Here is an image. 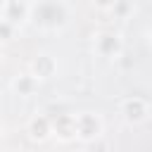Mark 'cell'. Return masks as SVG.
I'll use <instances>...</instances> for the list:
<instances>
[{
  "label": "cell",
  "instance_id": "obj_1",
  "mask_svg": "<svg viewBox=\"0 0 152 152\" xmlns=\"http://www.w3.org/2000/svg\"><path fill=\"white\" fill-rule=\"evenodd\" d=\"M31 17H33V21H36L40 28L55 31V28H62V26L66 24L69 10H66L64 2H59V0H40V2H33Z\"/></svg>",
  "mask_w": 152,
  "mask_h": 152
},
{
  "label": "cell",
  "instance_id": "obj_2",
  "mask_svg": "<svg viewBox=\"0 0 152 152\" xmlns=\"http://www.w3.org/2000/svg\"><path fill=\"white\" fill-rule=\"evenodd\" d=\"M102 135V119L93 112L76 114V138L83 142H95Z\"/></svg>",
  "mask_w": 152,
  "mask_h": 152
},
{
  "label": "cell",
  "instance_id": "obj_3",
  "mask_svg": "<svg viewBox=\"0 0 152 152\" xmlns=\"http://www.w3.org/2000/svg\"><path fill=\"white\" fill-rule=\"evenodd\" d=\"M121 114H124V119L128 121V124H142V121H147V116H150V104H147V100H142V97H126L124 102H121Z\"/></svg>",
  "mask_w": 152,
  "mask_h": 152
},
{
  "label": "cell",
  "instance_id": "obj_4",
  "mask_svg": "<svg viewBox=\"0 0 152 152\" xmlns=\"http://www.w3.org/2000/svg\"><path fill=\"white\" fill-rule=\"evenodd\" d=\"M31 7H33V2H31V0H2L0 17L19 26L26 17H31Z\"/></svg>",
  "mask_w": 152,
  "mask_h": 152
},
{
  "label": "cell",
  "instance_id": "obj_5",
  "mask_svg": "<svg viewBox=\"0 0 152 152\" xmlns=\"http://www.w3.org/2000/svg\"><path fill=\"white\" fill-rule=\"evenodd\" d=\"M95 52L107 59H116L121 55V38L114 31H102L95 36Z\"/></svg>",
  "mask_w": 152,
  "mask_h": 152
},
{
  "label": "cell",
  "instance_id": "obj_6",
  "mask_svg": "<svg viewBox=\"0 0 152 152\" xmlns=\"http://www.w3.org/2000/svg\"><path fill=\"white\" fill-rule=\"evenodd\" d=\"M52 119V135H57V140L69 142L76 138V114H55Z\"/></svg>",
  "mask_w": 152,
  "mask_h": 152
},
{
  "label": "cell",
  "instance_id": "obj_7",
  "mask_svg": "<svg viewBox=\"0 0 152 152\" xmlns=\"http://www.w3.org/2000/svg\"><path fill=\"white\" fill-rule=\"evenodd\" d=\"M26 133H28V138H31L33 142H45V140L52 135V119L45 116V114L33 116V119L28 121V126H26Z\"/></svg>",
  "mask_w": 152,
  "mask_h": 152
},
{
  "label": "cell",
  "instance_id": "obj_8",
  "mask_svg": "<svg viewBox=\"0 0 152 152\" xmlns=\"http://www.w3.org/2000/svg\"><path fill=\"white\" fill-rule=\"evenodd\" d=\"M55 71H57V62H55V57L48 55V52L38 55V57L33 59V64H31V74L38 76L40 81H43V78H52Z\"/></svg>",
  "mask_w": 152,
  "mask_h": 152
},
{
  "label": "cell",
  "instance_id": "obj_9",
  "mask_svg": "<svg viewBox=\"0 0 152 152\" xmlns=\"http://www.w3.org/2000/svg\"><path fill=\"white\" fill-rule=\"evenodd\" d=\"M38 83H40V78L38 76H33V74H21V76H17L14 81H12V90L17 93V95H33L36 90H38Z\"/></svg>",
  "mask_w": 152,
  "mask_h": 152
},
{
  "label": "cell",
  "instance_id": "obj_10",
  "mask_svg": "<svg viewBox=\"0 0 152 152\" xmlns=\"http://www.w3.org/2000/svg\"><path fill=\"white\" fill-rule=\"evenodd\" d=\"M14 31H17V24H12V21H7V19L0 17V43L12 40L14 38Z\"/></svg>",
  "mask_w": 152,
  "mask_h": 152
},
{
  "label": "cell",
  "instance_id": "obj_11",
  "mask_svg": "<svg viewBox=\"0 0 152 152\" xmlns=\"http://www.w3.org/2000/svg\"><path fill=\"white\" fill-rule=\"evenodd\" d=\"M90 2H93L95 7H100V10H112L116 0H90Z\"/></svg>",
  "mask_w": 152,
  "mask_h": 152
},
{
  "label": "cell",
  "instance_id": "obj_12",
  "mask_svg": "<svg viewBox=\"0 0 152 152\" xmlns=\"http://www.w3.org/2000/svg\"><path fill=\"white\" fill-rule=\"evenodd\" d=\"M0 140H2V121H0Z\"/></svg>",
  "mask_w": 152,
  "mask_h": 152
},
{
  "label": "cell",
  "instance_id": "obj_13",
  "mask_svg": "<svg viewBox=\"0 0 152 152\" xmlns=\"http://www.w3.org/2000/svg\"><path fill=\"white\" fill-rule=\"evenodd\" d=\"M150 43H152V28H150Z\"/></svg>",
  "mask_w": 152,
  "mask_h": 152
},
{
  "label": "cell",
  "instance_id": "obj_14",
  "mask_svg": "<svg viewBox=\"0 0 152 152\" xmlns=\"http://www.w3.org/2000/svg\"><path fill=\"white\" fill-rule=\"evenodd\" d=\"M0 95H2V90H0Z\"/></svg>",
  "mask_w": 152,
  "mask_h": 152
},
{
  "label": "cell",
  "instance_id": "obj_15",
  "mask_svg": "<svg viewBox=\"0 0 152 152\" xmlns=\"http://www.w3.org/2000/svg\"><path fill=\"white\" fill-rule=\"evenodd\" d=\"M131 2H133V0H131Z\"/></svg>",
  "mask_w": 152,
  "mask_h": 152
}]
</instances>
